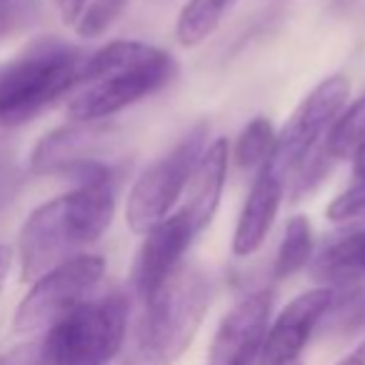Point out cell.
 <instances>
[{
  "instance_id": "1",
  "label": "cell",
  "mask_w": 365,
  "mask_h": 365,
  "mask_svg": "<svg viewBox=\"0 0 365 365\" xmlns=\"http://www.w3.org/2000/svg\"><path fill=\"white\" fill-rule=\"evenodd\" d=\"M115 178L83 182L76 190L36 208L18 235L23 280H38L56 265L81 255L113 223Z\"/></svg>"
},
{
  "instance_id": "2",
  "label": "cell",
  "mask_w": 365,
  "mask_h": 365,
  "mask_svg": "<svg viewBox=\"0 0 365 365\" xmlns=\"http://www.w3.org/2000/svg\"><path fill=\"white\" fill-rule=\"evenodd\" d=\"M175 61L140 41H115L86 56L81 93L68 103L71 120H106L163 91L175 78Z\"/></svg>"
},
{
  "instance_id": "3",
  "label": "cell",
  "mask_w": 365,
  "mask_h": 365,
  "mask_svg": "<svg viewBox=\"0 0 365 365\" xmlns=\"http://www.w3.org/2000/svg\"><path fill=\"white\" fill-rule=\"evenodd\" d=\"M83 61L86 53L58 38L28 46L0 71V125H23L78 88Z\"/></svg>"
},
{
  "instance_id": "4",
  "label": "cell",
  "mask_w": 365,
  "mask_h": 365,
  "mask_svg": "<svg viewBox=\"0 0 365 365\" xmlns=\"http://www.w3.org/2000/svg\"><path fill=\"white\" fill-rule=\"evenodd\" d=\"M210 305V278L198 265H180L160 293L145 303L138 348L145 363L173 365L190 348Z\"/></svg>"
},
{
  "instance_id": "5",
  "label": "cell",
  "mask_w": 365,
  "mask_h": 365,
  "mask_svg": "<svg viewBox=\"0 0 365 365\" xmlns=\"http://www.w3.org/2000/svg\"><path fill=\"white\" fill-rule=\"evenodd\" d=\"M128 298L120 290L81 303L48 328L41 365H108L123 348Z\"/></svg>"
},
{
  "instance_id": "6",
  "label": "cell",
  "mask_w": 365,
  "mask_h": 365,
  "mask_svg": "<svg viewBox=\"0 0 365 365\" xmlns=\"http://www.w3.org/2000/svg\"><path fill=\"white\" fill-rule=\"evenodd\" d=\"M205 138H208V123H198L180 138V143L168 155L155 160L138 178L125 203V220L130 230L148 233L153 225L168 218L175 200L188 188L190 175L205 150Z\"/></svg>"
},
{
  "instance_id": "7",
  "label": "cell",
  "mask_w": 365,
  "mask_h": 365,
  "mask_svg": "<svg viewBox=\"0 0 365 365\" xmlns=\"http://www.w3.org/2000/svg\"><path fill=\"white\" fill-rule=\"evenodd\" d=\"M103 273H106V260L91 253H81L51 268L38 280H33V288L26 293L13 315V330L31 335L51 328L63 315L86 303L88 295L101 283Z\"/></svg>"
},
{
  "instance_id": "8",
  "label": "cell",
  "mask_w": 365,
  "mask_h": 365,
  "mask_svg": "<svg viewBox=\"0 0 365 365\" xmlns=\"http://www.w3.org/2000/svg\"><path fill=\"white\" fill-rule=\"evenodd\" d=\"M115 145V130L103 125L101 120L86 123L73 120L63 128H56L38 140L31 153L33 175H68L78 185L93 180L115 178L106 158Z\"/></svg>"
},
{
  "instance_id": "9",
  "label": "cell",
  "mask_w": 365,
  "mask_h": 365,
  "mask_svg": "<svg viewBox=\"0 0 365 365\" xmlns=\"http://www.w3.org/2000/svg\"><path fill=\"white\" fill-rule=\"evenodd\" d=\"M350 96V83L343 76H330L313 88L293 110L283 130L275 135L273 153L268 158V165L278 170L280 175L293 173L330 130L335 118L343 113Z\"/></svg>"
},
{
  "instance_id": "10",
  "label": "cell",
  "mask_w": 365,
  "mask_h": 365,
  "mask_svg": "<svg viewBox=\"0 0 365 365\" xmlns=\"http://www.w3.org/2000/svg\"><path fill=\"white\" fill-rule=\"evenodd\" d=\"M273 293L258 290L245 295L220 320L208 350V365H258L270 328Z\"/></svg>"
},
{
  "instance_id": "11",
  "label": "cell",
  "mask_w": 365,
  "mask_h": 365,
  "mask_svg": "<svg viewBox=\"0 0 365 365\" xmlns=\"http://www.w3.org/2000/svg\"><path fill=\"white\" fill-rule=\"evenodd\" d=\"M195 235L198 233L185 210L168 215L148 230L133 268V288L143 298V303H150L163 285L173 278V273L180 268L182 255L190 248Z\"/></svg>"
},
{
  "instance_id": "12",
  "label": "cell",
  "mask_w": 365,
  "mask_h": 365,
  "mask_svg": "<svg viewBox=\"0 0 365 365\" xmlns=\"http://www.w3.org/2000/svg\"><path fill=\"white\" fill-rule=\"evenodd\" d=\"M335 298H338V290L315 288L290 300L283 308V313L275 318V323L268 328L260 365H283L290 360H298L313 330L333 310Z\"/></svg>"
},
{
  "instance_id": "13",
  "label": "cell",
  "mask_w": 365,
  "mask_h": 365,
  "mask_svg": "<svg viewBox=\"0 0 365 365\" xmlns=\"http://www.w3.org/2000/svg\"><path fill=\"white\" fill-rule=\"evenodd\" d=\"M283 185H285V178L265 163L260 168L258 178H255L248 198H245L238 225H235L233 253L238 258H248V255H253L265 243L270 228H273L275 215H278L280 198H283Z\"/></svg>"
},
{
  "instance_id": "14",
  "label": "cell",
  "mask_w": 365,
  "mask_h": 365,
  "mask_svg": "<svg viewBox=\"0 0 365 365\" xmlns=\"http://www.w3.org/2000/svg\"><path fill=\"white\" fill-rule=\"evenodd\" d=\"M225 170H228V143L223 138H218L208 150H203L188 182L190 195L182 210L193 223L195 233H200L205 225H210L215 210H218L225 185Z\"/></svg>"
},
{
  "instance_id": "15",
  "label": "cell",
  "mask_w": 365,
  "mask_h": 365,
  "mask_svg": "<svg viewBox=\"0 0 365 365\" xmlns=\"http://www.w3.org/2000/svg\"><path fill=\"white\" fill-rule=\"evenodd\" d=\"M320 288H348L365 278V230H353L330 243L310 268Z\"/></svg>"
},
{
  "instance_id": "16",
  "label": "cell",
  "mask_w": 365,
  "mask_h": 365,
  "mask_svg": "<svg viewBox=\"0 0 365 365\" xmlns=\"http://www.w3.org/2000/svg\"><path fill=\"white\" fill-rule=\"evenodd\" d=\"M235 0H188L178 16L175 36L180 46L193 48L213 36Z\"/></svg>"
},
{
  "instance_id": "17",
  "label": "cell",
  "mask_w": 365,
  "mask_h": 365,
  "mask_svg": "<svg viewBox=\"0 0 365 365\" xmlns=\"http://www.w3.org/2000/svg\"><path fill=\"white\" fill-rule=\"evenodd\" d=\"M363 143H365V93L348 110H343L335 118L330 130L320 140V150H323V155L330 163H338L343 158L353 155L358 150V145H363Z\"/></svg>"
},
{
  "instance_id": "18",
  "label": "cell",
  "mask_w": 365,
  "mask_h": 365,
  "mask_svg": "<svg viewBox=\"0 0 365 365\" xmlns=\"http://www.w3.org/2000/svg\"><path fill=\"white\" fill-rule=\"evenodd\" d=\"M313 253V228L310 220L305 215H295L285 225L283 240H280L278 255H275L273 275L275 278H290L300 268H305V263L310 260Z\"/></svg>"
},
{
  "instance_id": "19",
  "label": "cell",
  "mask_w": 365,
  "mask_h": 365,
  "mask_svg": "<svg viewBox=\"0 0 365 365\" xmlns=\"http://www.w3.org/2000/svg\"><path fill=\"white\" fill-rule=\"evenodd\" d=\"M275 145V130L268 118L258 115L240 130L235 143V163L240 168H263Z\"/></svg>"
},
{
  "instance_id": "20",
  "label": "cell",
  "mask_w": 365,
  "mask_h": 365,
  "mask_svg": "<svg viewBox=\"0 0 365 365\" xmlns=\"http://www.w3.org/2000/svg\"><path fill=\"white\" fill-rule=\"evenodd\" d=\"M325 215L340 228L365 230V178L355 182V185H350L348 190H343L328 205Z\"/></svg>"
},
{
  "instance_id": "21",
  "label": "cell",
  "mask_w": 365,
  "mask_h": 365,
  "mask_svg": "<svg viewBox=\"0 0 365 365\" xmlns=\"http://www.w3.org/2000/svg\"><path fill=\"white\" fill-rule=\"evenodd\" d=\"M130 0H91L83 11L81 21L76 23V31L81 38H98L123 16Z\"/></svg>"
},
{
  "instance_id": "22",
  "label": "cell",
  "mask_w": 365,
  "mask_h": 365,
  "mask_svg": "<svg viewBox=\"0 0 365 365\" xmlns=\"http://www.w3.org/2000/svg\"><path fill=\"white\" fill-rule=\"evenodd\" d=\"M38 16H41L38 0H11V3H3L0 6V41L13 36V33H21L23 28L36 23Z\"/></svg>"
},
{
  "instance_id": "23",
  "label": "cell",
  "mask_w": 365,
  "mask_h": 365,
  "mask_svg": "<svg viewBox=\"0 0 365 365\" xmlns=\"http://www.w3.org/2000/svg\"><path fill=\"white\" fill-rule=\"evenodd\" d=\"M335 328L340 333H358L365 330V293L363 290H353L338 303L335 298Z\"/></svg>"
},
{
  "instance_id": "24",
  "label": "cell",
  "mask_w": 365,
  "mask_h": 365,
  "mask_svg": "<svg viewBox=\"0 0 365 365\" xmlns=\"http://www.w3.org/2000/svg\"><path fill=\"white\" fill-rule=\"evenodd\" d=\"M51 3L56 6V11H58V16L63 18V23H68V26H76L88 6V0H51Z\"/></svg>"
},
{
  "instance_id": "25",
  "label": "cell",
  "mask_w": 365,
  "mask_h": 365,
  "mask_svg": "<svg viewBox=\"0 0 365 365\" xmlns=\"http://www.w3.org/2000/svg\"><path fill=\"white\" fill-rule=\"evenodd\" d=\"M11 268H13V248L6 243H0V290H3L8 275H11Z\"/></svg>"
},
{
  "instance_id": "26",
  "label": "cell",
  "mask_w": 365,
  "mask_h": 365,
  "mask_svg": "<svg viewBox=\"0 0 365 365\" xmlns=\"http://www.w3.org/2000/svg\"><path fill=\"white\" fill-rule=\"evenodd\" d=\"M338 365H365V340L355 345V348L350 350V353L345 355V358L340 360Z\"/></svg>"
},
{
  "instance_id": "27",
  "label": "cell",
  "mask_w": 365,
  "mask_h": 365,
  "mask_svg": "<svg viewBox=\"0 0 365 365\" xmlns=\"http://www.w3.org/2000/svg\"><path fill=\"white\" fill-rule=\"evenodd\" d=\"M353 173L358 180H363L365 178V143L363 145H358V150L353 153Z\"/></svg>"
},
{
  "instance_id": "28",
  "label": "cell",
  "mask_w": 365,
  "mask_h": 365,
  "mask_svg": "<svg viewBox=\"0 0 365 365\" xmlns=\"http://www.w3.org/2000/svg\"><path fill=\"white\" fill-rule=\"evenodd\" d=\"M283 365H303L300 360H290V363H283Z\"/></svg>"
},
{
  "instance_id": "29",
  "label": "cell",
  "mask_w": 365,
  "mask_h": 365,
  "mask_svg": "<svg viewBox=\"0 0 365 365\" xmlns=\"http://www.w3.org/2000/svg\"><path fill=\"white\" fill-rule=\"evenodd\" d=\"M3 3H11V0H0V6H3Z\"/></svg>"
},
{
  "instance_id": "30",
  "label": "cell",
  "mask_w": 365,
  "mask_h": 365,
  "mask_svg": "<svg viewBox=\"0 0 365 365\" xmlns=\"http://www.w3.org/2000/svg\"><path fill=\"white\" fill-rule=\"evenodd\" d=\"M0 165H3V153H0Z\"/></svg>"
}]
</instances>
